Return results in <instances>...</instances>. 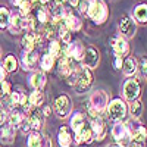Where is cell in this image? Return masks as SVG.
I'll return each instance as SVG.
<instances>
[{
  "label": "cell",
  "instance_id": "cell-1",
  "mask_svg": "<svg viewBox=\"0 0 147 147\" xmlns=\"http://www.w3.org/2000/svg\"><path fill=\"white\" fill-rule=\"evenodd\" d=\"M109 105V96L103 90H96L91 93L88 103H87V113L90 118L102 116L106 112V107Z\"/></svg>",
  "mask_w": 147,
  "mask_h": 147
},
{
  "label": "cell",
  "instance_id": "cell-2",
  "mask_svg": "<svg viewBox=\"0 0 147 147\" xmlns=\"http://www.w3.org/2000/svg\"><path fill=\"white\" fill-rule=\"evenodd\" d=\"M127 113H128V106L122 99H113L106 107L107 119L113 122H122L127 118Z\"/></svg>",
  "mask_w": 147,
  "mask_h": 147
},
{
  "label": "cell",
  "instance_id": "cell-3",
  "mask_svg": "<svg viewBox=\"0 0 147 147\" xmlns=\"http://www.w3.org/2000/svg\"><path fill=\"white\" fill-rule=\"evenodd\" d=\"M87 16L96 24H103L107 19V7L102 0H88Z\"/></svg>",
  "mask_w": 147,
  "mask_h": 147
},
{
  "label": "cell",
  "instance_id": "cell-4",
  "mask_svg": "<svg viewBox=\"0 0 147 147\" xmlns=\"http://www.w3.org/2000/svg\"><path fill=\"white\" fill-rule=\"evenodd\" d=\"M93 84V74L88 68L82 66H77V93H84L87 91Z\"/></svg>",
  "mask_w": 147,
  "mask_h": 147
},
{
  "label": "cell",
  "instance_id": "cell-5",
  "mask_svg": "<svg viewBox=\"0 0 147 147\" xmlns=\"http://www.w3.org/2000/svg\"><path fill=\"white\" fill-rule=\"evenodd\" d=\"M25 119L30 124V128L34 129L35 132H38L43 128V125H44V116L38 110V107H31L27 112V115H25Z\"/></svg>",
  "mask_w": 147,
  "mask_h": 147
},
{
  "label": "cell",
  "instance_id": "cell-6",
  "mask_svg": "<svg viewBox=\"0 0 147 147\" xmlns=\"http://www.w3.org/2000/svg\"><path fill=\"white\" fill-rule=\"evenodd\" d=\"M91 132H93V137L97 141H102L106 134H107V127H106V121L103 116H96L91 118V124H90Z\"/></svg>",
  "mask_w": 147,
  "mask_h": 147
},
{
  "label": "cell",
  "instance_id": "cell-7",
  "mask_svg": "<svg viewBox=\"0 0 147 147\" xmlns=\"http://www.w3.org/2000/svg\"><path fill=\"white\" fill-rule=\"evenodd\" d=\"M136 31H137V24L136 21H132V18L129 16H124L119 22V37L122 38H132L136 35Z\"/></svg>",
  "mask_w": 147,
  "mask_h": 147
},
{
  "label": "cell",
  "instance_id": "cell-8",
  "mask_svg": "<svg viewBox=\"0 0 147 147\" xmlns=\"http://www.w3.org/2000/svg\"><path fill=\"white\" fill-rule=\"evenodd\" d=\"M71 99L66 94L59 96L55 100V112L59 118H66L68 115H71Z\"/></svg>",
  "mask_w": 147,
  "mask_h": 147
},
{
  "label": "cell",
  "instance_id": "cell-9",
  "mask_svg": "<svg viewBox=\"0 0 147 147\" xmlns=\"http://www.w3.org/2000/svg\"><path fill=\"white\" fill-rule=\"evenodd\" d=\"M138 96H140V82H138V80H136V78L127 80L125 84H124V97L128 102H132V100L138 99Z\"/></svg>",
  "mask_w": 147,
  "mask_h": 147
},
{
  "label": "cell",
  "instance_id": "cell-10",
  "mask_svg": "<svg viewBox=\"0 0 147 147\" xmlns=\"http://www.w3.org/2000/svg\"><path fill=\"white\" fill-rule=\"evenodd\" d=\"M68 56L74 60V62H82V57L85 53V47L80 40L69 41L68 44Z\"/></svg>",
  "mask_w": 147,
  "mask_h": 147
},
{
  "label": "cell",
  "instance_id": "cell-11",
  "mask_svg": "<svg viewBox=\"0 0 147 147\" xmlns=\"http://www.w3.org/2000/svg\"><path fill=\"white\" fill-rule=\"evenodd\" d=\"M110 134H112V137L116 141V144H122V146H124L129 140V134L127 131V127H125L124 122H115V125L112 127Z\"/></svg>",
  "mask_w": 147,
  "mask_h": 147
},
{
  "label": "cell",
  "instance_id": "cell-12",
  "mask_svg": "<svg viewBox=\"0 0 147 147\" xmlns=\"http://www.w3.org/2000/svg\"><path fill=\"white\" fill-rule=\"evenodd\" d=\"M110 46H112V50H113V55L115 57H124L129 53V46H128V41L122 37H115V38L110 40Z\"/></svg>",
  "mask_w": 147,
  "mask_h": 147
},
{
  "label": "cell",
  "instance_id": "cell-13",
  "mask_svg": "<svg viewBox=\"0 0 147 147\" xmlns=\"http://www.w3.org/2000/svg\"><path fill=\"white\" fill-rule=\"evenodd\" d=\"M100 62V55H99V50L94 47H87L85 49V53H84V57H82V63L85 68L88 69H93L99 65Z\"/></svg>",
  "mask_w": 147,
  "mask_h": 147
},
{
  "label": "cell",
  "instance_id": "cell-14",
  "mask_svg": "<svg viewBox=\"0 0 147 147\" xmlns=\"http://www.w3.org/2000/svg\"><path fill=\"white\" fill-rule=\"evenodd\" d=\"M43 40V35H40L38 32H28L27 35H24L22 38V49L24 52H32L37 44H40Z\"/></svg>",
  "mask_w": 147,
  "mask_h": 147
},
{
  "label": "cell",
  "instance_id": "cell-15",
  "mask_svg": "<svg viewBox=\"0 0 147 147\" xmlns=\"http://www.w3.org/2000/svg\"><path fill=\"white\" fill-rule=\"evenodd\" d=\"M21 63H22V66H24V69H25V71L35 69L37 63H38V53H37L35 50H32V52H24L22 50Z\"/></svg>",
  "mask_w": 147,
  "mask_h": 147
},
{
  "label": "cell",
  "instance_id": "cell-16",
  "mask_svg": "<svg viewBox=\"0 0 147 147\" xmlns=\"http://www.w3.org/2000/svg\"><path fill=\"white\" fill-rule=\"evenodd\" d=\"M57 143L60 147H72L74 132L69 127H60V129L57 132Z\"/></svg>",
  "mask_w": 147,
  "mask_h": 147
},
{
  "label": "cell",
  "instance_id": "cell-17",
  "mask_svg": "<svg viewBox=\"0 0 147 147\" xmlns=\"http://www.w3.org/2000/svg\"><path fill=\"white\" fill-rule=\"evenodd\" d=\"M65 24H66V27L68 30L72 32H75V31H80L81 27H82V19L80 18L78 13H75L74 10H68V13L65 16Z\"/></svg>",
  "mask_w": 147,
  "mask_h": 147
},
{
  "label": "cell",
  "instance_id": "cell-18",
  "mask_svg": "<svg viewBox=\"0 0 147 147\" xmlns=\"http://www.w3.org/2000/svg\"><path fill=\"white\" fill-rule=\"evenodd\" d=\"M75 62L68 56V57H62L59 59V63H57V68H59V75H62L65 78L69 77V74L75 69V65H74Z\"/></svg>",
  "mask_w": 147,
  "mask_h": 147
},
{
  "label": "cell",
  "instance_id": "cell-19",
  "mask_svg": "<svg viewBox=\"0 0 147 147\" xmlns=\"http://www.w3.org/2000/svg\"><path fill=\"white\" fill-rule=\"evenodd\" d=\"M94 140L90 125H85L78 134H74V141L78 144H90Z\"/></svg>",
  "mask_w": 147,
  "mask_h": 147
},
{
  "label": "cell",
  "instance_id": "cell-20",
  "mask_svg": "<svg viewBox=\"0 0 147 147\" xmlns=\"http://www.w3.org/2000/svg\"><path fill=\"white\" fill-rule=\"evenodd\" d=\"M85 127V116L81 112H75L71 116V122H69V128L74 131V134H78L82 128Z\"/></svg>",
  "mask_w": 147,
  "mask_h": 147
},
{
  "label": "cell",
  "instance_id": "cell-21",
  "mask_svg": "<svg viewBox=\"0 0 147 147\" xmlns=\"http://www.w3.org/2000/svg\"><path fill=\"white\" fill-rule=\"evenodd\" d=\"M7 119H9V125L16 129L22 124V121L25 119V113H24L21 109H18V107L16 109H10V112L7 115Z\"/></svg>",
  "mask_w": 147,
  "mask_h": 147
},
{
  "label": "cell",
  "instance_id": "cell-22",
  "mask_svg": "<svg viewBox=\"0 0 147 147\" xmlns=\"http://www.w3.org/2000/svg\"><path fill=\"white\" fill-rule=\"evenodd\" d=\"M46 81H47V78H46V74L43 71L34 72L30 78V84L34 90H43L44 85H46Z\"/></svg>",
  "mask_w": 147,
  "mask_h": 147
},
{
  "label": "cell",
  "instance_id": "cell-23",
  "mask_svg": "<svg viewBox=\"0 0 147 147\" xmlns=\"http://www.w3.org/2000/svg\"><path fill=\"white\" fill-rule=\"evenodd\" d=\"M15 137H16V129L10 125H6V127H2L0 128V141L3 144H10L15 141Z\"/></svg>",
  "mask_w": 147,
  "mask_h": 147
},
{
  "label": "cell",
  "instance_id": "cell-24",
  "mask_svg": "<svg viewBox=\"0 0 147 147\" xmlns=\"http://www.w3.org/2000/svg\"><path fill=\"white\" fill-rule=\"evenodd\" d=\"M138 69V63L136 57H127L125 62H122V72L127 77H134Z\"/></svg>",
  "mask_w": 147,
  "mask_h": 147
},
{
  "label": "cell",
  "instance_id": "cell-25",
  "mask_svg": "<svg viewBox=\"0 0 147 147\" xmlns=\"http://www.w3.org/2000/svg\"><path fill=\"white\" fill-rule=\"evenodd\" d=\"M49 13H50L52 19H55V21L65 19V16L68 13V9L63 6V3H56L55 2V5H52L50 10H49Z\"/></svg>",
  "mask_w": 147,
  "mask_h": 147
},
{
  "label": "cell",
  "instance_id": "cell-26",
  "mask_svg": "<svg viewBox=\"0 0 147 147\" xmlns=\"http://www.w3.org/2000/svg\"><path fill=\"white\" fill-rule=\"evenodd\" d=\"M125 127H127V131H128V134H129V138L136 137L137 134L144 128L143 124H141V122H140L137 118H131V119H128V121L125 122Z\"/></svg>",
  "mask_w": 147,
  "mask_h": 147
},
{
  "label": "cell",
  "instance_id": "cell-27",
  "mask_svg": "<svg viewBox=\"0 0 147 147\" xmlns=\"http://www.w3.org/2000/svg\"><path fill=\"white\" fill-rule=\"evenodd\" d=\"M28 103L31 107H40L44 103V93L41 90H34L28 96Z\"/></svg>",
  "mask_w": 147,
  "mask_h": 147
},
{
  "label": "cell",
  "instance_id": "cell-28",
  "mask_svg": "<svg viewBox=\"0 0 147 147\" xmlns=\"http://www.w3.org/2000/svg\"><path fill=\"white\" fill-rule=\"evenodd\" d=\"M21 13L19 12H13V13H10V19H9V30H10V32L12 34H19V31H21Z\"/></svg>",
  "mask_w": 147,
  "mask_h": 147
},
{
  "label": "cell",
  "instance_id": "cell-29",
  "mask_svg": "<svg viewBox=\"0 0 147 147\" xmlns=\"http://www.w3.org/2000/svg\"><path fill=\"white\" fill-rule=\"evenodd\" d=\"M3 69L7 72V74H10V72H15L16 71V68H18V60H16V57L13 56V55H7L6 57H5V60H3Z\"/></svg>",
  "mask_w": 147,
  "mask_h": 147
},
{
  "label": "cell",
  "instance_id": "cell-30",
  "mask_svg": "<svg viewBox=\"0 0 147 147\" xmlns=\"http://www.w3.org/2000/svg\"><path fill=\"white\" fill-rule=\"evenodd\" d=\"M37 19V22H38V25H46V24L49 22V19H50V13H49V10L44 7V6H38V9H37V15L34 16Z\"/></svg>",
  "mask_w": 147,
  "mask_h": 147
},
{
  "label": "cell",
  "instance_id": "cell-31",
  "mask_svg": "<svg viewBox=\"0 0 147 147\" xmlns=\"http://www.w3.org/2000/svg\"><path fill=\"white\" fill-rule=\"evenodd\" d=\"M55 62H56V59L52 57L49 53L43 55L41 59H40V68L43 69V72H47V71H52L53 66H55Z\"/></svg>",
  "mask_w": 147,
  "mask_h": 147
},
{
  "label": "cell",
  "instance_id": "cell-32",
  "mask_svg": "<svg viewBox=\"0 0 147 147\" xmlns=\"http://www.w3.org/2000/svg\"><path fill=\"white\" fill-rule=\"evenodd\" d=\"M134 18H136L137 22L146 24V21H147V6H146V3L138 5L136 7V10H134Z\"/></svg>",
  "mask_w": 147,
  "mask_h": 147
},
{
  "label": "cell",
  "instance_id": "cell-33",
  "mask_svg": "<svg viewBox=\"0 0 147 147\" xmlns=\"http://www.w3.org/2000/svg\"><path fill=\"white\" fill-rule=\"evenodd\" d=\"M141 112H143V102L140 99L132 100L131 105H129V113H131V116L138 119L140 115H141Z\"/></svg>",
  "mask_w": 147,
  "mask_h": 147
},
{
  "label": "cell",
  "instance_id": "cell-34",
  "mask_svg": "<svg viewBox=\"0 0 147 147\" xmlns=\"http://www.w3.org/2000/svg\"><path fill=\"white\" fill-rule=\"evenodd\" d=\"M9 19H10V12L5 6H0V30H5L9 25Z\"/></svg>",
  "mask_w": 147,
  "mask_h": 147
},
{
  "label": "cell",
  "instance_id": "cell-35",
  "mask_svg": "<svg viewBox=\"0 0 147 147\" xmlns=\"http://www.w3.org/2000/svg\"><path fill=\"white\" fill-rule=\"evenodd\" d=\"M60 47H62V44H60L57 40H52L50 44H49V55H50L52 57H55V59H59Z\"/></svg>",
  "mask_w": 147,
  "mask_h": 147
},
{
  "label": "cell",
  "instance_id": "cell-36",
  "mask_svg": "<svg viewBox=\"0 0 147 147\" xmlns=\"http://www.w3.org/2000/svg\"><path fill=\"white\" fill-rule=\"evenodd\" d=\"M32 2L31 0H22L21 5H19V13L21 16H27V15H31V10H32Z\"/></svg>",
  "mask_w": 147,
  "mask_h": 147
},
{
  "label": "cell",
  "instance_id": "cell-37",
  "mask_svg": "<svg viewBox=\"0 0 147 147\" xmlns=\"http://www.w3.org/2000/svg\"><path fill=\"white\" fill-rule=\"evenodd\" d=\"M21 96H22L21 91H10V94H9V106H10V109H16V107H19Z\"/></svg>",
  "mask_w": 147,
  "mask_h": 147
},
{
  "label": "cell",
  "instance_id": "cell-38",
  "mask_svg": "<svg viewBox=\"0 0 147 147\" xmlns=\"http://www.w3.org/2000/svg\"><path fill=\"white\" fill-rule=\"evenodd\" d=\"M40 141H41V134L40 132H31L28 137V143L27 147H40Z\"/></svg>",
  "mask_w": 147,
  "mask_h": 147
},
{
  "label": "cell",
  "instance_id": "cell-39",
  "mask_svg": "<svg viewBox=\"0 0 147 147\" xmlns=\"http://www.w3.org/2000/svg\"><path fill=\"white\" fill-rule=\"evenodd\" d=\"M0 91H2V97L9 96L10 94V82L6 81V80L0 81Z\"/></svg>",
  "mask_w": 147,
  "mask_h": 147
},
{
  "label": "cell",
  "instance_id": "cell-40",
  "mask_svg": "<svg viewBox=\"0 0 147 147\" xmlns=\"http://www.w3.org/2000/svg\"><path fill=\"white\" fill-rule=\"evenodd\" d=\"M52 138L49 137V136H41V141H40V147H52Z\"/></svg>",
  "mask_w": 147,
  "mask_h": 147
},
{
  "label": "cell",
  "instance_id": "cell-41",
  "mask_svg": "<svg viewBox=\"0 0 147 147\" xmlns=\"http://www.w3.org/2000/svg\"><path fill=\"white\" fill-rule=\"evenodd\" d=\"M78 7H80V12L82 15H87V9H88V0H82V2L78 3Z\"/></svg>",
  "mask_w": 147,
  "mask_h": 147
},
{
  "label": "cell",
  "instance_id": "cell-42",
  "mask_svg": "<svg viewBox=\"0 0 147 147\" xmlns=\"http://www.w3.org/2000/svg\"><path fill=\"white\" fill-rule=\"evenodd\" d=\"M19 127H21V129H22V132H24V134H27V132H30V131H31L30 124L27 122V119H24V121H22V124H21Z\"/></svg>",
  "mask_w": 147,
  "mask_h": 147
},
{
  "label": "cell",
  "instance_id": "cell-43",
  "mask_svg": "<svg viewBox=\"0 0 147 147\" xmlns=\"http://www.w3.org/2000/svg\"><path fill=\"white\" fill-rule=\"evenodd\" d=\"M146 66H147V60H146V57L144 59H141V62H140V72H141V75L146 78Z\"/></svg>",
  "mask_w": 147,
  "mask_h": 147
},
{
  "label": "cell",
  "instance_id": "cell-44",
  "mask_svg": "<svg viewBox=\"0 0 147 147\" xmlns=\"http://www.w3.org/2000/svg\"><path fill=\"white\" fill-rule=\"evenodd\" d=\"M52 112H53V110H52V107H50V106H44L41 113H43V116L46 118V116H50V115H52Z\"/></svg>",
  "mask_w": 147,
  "mask_h": 147
},
{
  "label": "cell",
  "instance_id": "cell-45",
  "mask_svg": "<svg viewBox=\"0 0 147 147\" xmlns=\"http://www.w3.org/2000/svg\"><path fill=\"white\" fill-rule=\"evenodd\" d=\"M113 66H115V69H121L122 68V59L121 57H115L113 59Z\"/></svg>",
  "mask_w": 147,
  "mask_h": 147
},
{
  "label": "cell",
  "instance_id": "cell-46",
  "mask_svg": "<svg viewBox=\"0 0 147 147\" xmlns=\"http://www.w3.org/2000/svg\"><path fill=\"white\" fill-rule=\"evenodd\" d=\"M5 119H6V112H5V109L0 106V125H3Z\"/></svg>",
  "mask_w": 147,
  "mask_h": 147
},
{
  "label": "cell",
  "instance_id": "cell-47",
  "mask_svg": "<svg viewBox=\"0 0 147 147\" xmlns=\"http://www.w3.org/2000/svg\"><path fill=\"white\" fill-rule=\"evenodd\" d=\"M131 147H144V144H141V143H136V141H131Z\"/></svg>",
  "mask_w": 147,
  "mask_h": 147
},
{
  "label": "cell",
  "instance_id": "cell-48",
  "mask_svg": "<svg viewBox=\"0 0 147 147\" xmlns=\"http://www.w3.org/2000/svg\"><path fill=\"white\" fill-rule=\"evenodd\" d=\"M21 2H22V0H10V3L13 5V6H19V5H21Z\"/></svg>",
  "mask_w": 147,
  "mask_h": 147
},
{
  "label": "cell",
  "instance_id": "cell-49",
  "mask_svg": "<svg viewBox=\"0 0 147 147\" xmlns=\"http://www.w3.org/2000/svg\"><path fill=\"white\" fill-rule=\"evenodd\" d=\"M37 2H38V3L41 5V6H46V5H47L49 2H50V0H37Z\"/></svg>",
  "mask_w": 147,
  "mask_h": 147
},
{
  "label": "cell",
  "instance_id": "cell-50",
  "mask_svg": "<svg viewBox=\"0 0 147 147\" xmlns=\"http://www.w3.org/2000/svg\"><path fill=\"white\" fill-rule=\"evenodd\" d=\"M107 147H125V146H122V144H112V146H107Z\"/></svg>",
  "mask_w": 147,
  "mask_h": 147
},
{
  "label": "cell",
  "instance_id": "cell-51",
  "mask_svg": "<svg viewBox=\"0 0 147 147\" xmlns=\"http://www.w3.org/2000/svg\"><path fill=\"white\" fill-rule=\"evenodd\" d=\"M55 2H56V3H63L65 0H55Z\"/></svg>",
  "mask_w": 147,
  "mask_h": 147
}]
</instances>
